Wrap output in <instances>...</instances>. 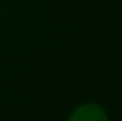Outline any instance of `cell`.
<instances>
[{
  "label": "cell",
  "mask_w": 122,
  "mask_h": 121,
  "mask_svg": "<svg viewBox=\"0 0 122 121\" xmlns=\"http://www.w3.org/2000/svg\"><path fill=\"white\" fill-rule=\"evenodd\" d=\"M68 121H108L105 111L97 104H84L75 108Z\"/></svg>",
  "instance_id": "6da1fadb"
}]
</instances>
